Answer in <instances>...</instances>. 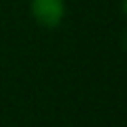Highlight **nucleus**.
<instances>
[{
  "label": "nucleus",
  "instance_id": "f03ea898",
  "mask_svg": "<svg viewBox=\"0 0 127 127\" xmlns=\"http://www.w3.org/2000/svg\"><path fill=\"white\" fill-rule=\"evenodd\" d=\"M121 12H123V16L127 18V0H121Z\"/></svg>",
  "mask_w": 127,
  "mask_h": 127
},
{
  "label": "nucleus",
  "instance_id": "f257e3e1",
  "mask_svg": "<svg viewBox=\"0 0 127 127\" xmlns=\"http://www.w3.org/2000/svg\"><path fill=\"white\" fill-rule=\"evenodd\" d=\"M30 16L40 28L54 30L65 18V0H30Z\"/></svg>",
  "mask_w": 127,
  "mask_h": 127
}]
</instances>
